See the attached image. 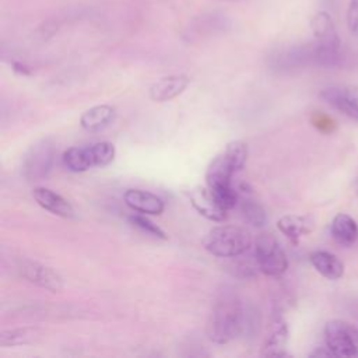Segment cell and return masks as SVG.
Instances as JSON below:
<instances>
[{
    "label": "cell",
    "mask_w": 358,
    "mask_h": 358,
    "mask_svg": "<svg viewBox=\"0 0 358 358\" xmlns=\"http://www.w3.org/2000/svg\"><path fill=\"white\" fill-rule=\"evenodd\" d=\"M245 327L247 312L243 302L232 294L220 297L207 320L209 339L217 344H225L241 336Z\"/></svg>",
    "instance_id": "1"
},
{
    "label": "cell",
    "mask_w": 358,
    "mask_h": 358,
    "mask_svg": "<svg viewBox=\"0 0 358 358\" xmlns=\"http://www.w3.org/2000/svg\"><path fill=\"white\" fill-rule=\"evenodd\" d=\"M203 244L206 251L217 258H238L251 248L252 236L243 227L221 225L209 232Z\"/></svg>",
    "instance_id": "2"
},
{
    "label": "cell",
    "mask_w": 358,
    "mask_h": 358,
    "mask_svg": "<svg viewBox=\"0 0 358 358\" xmlns=\"http://www.w3.org/2000/svg\"><path fill=\"white\" fill-rule=\"evenodd\" d=\"M255 257L259 270L269 277H282L288 269V259L273 234H261L255 241Z\"/></svg>",
    "instance_id": "3"
},
{
    "label": "cell",
    "mask_w": 358,
    "mask_h": 358,
    "mask_svg": "<svg viewBox=\"0 0 358 358\" xmlns=\"http://www.w3.org/2000/svg\"><path fill=\"white\" fill-rule=\"evenodd\" d=\"M325 344L333 357H358V327L344 320H330L325 326Z\"/></svg>",
    "instance_id": "4"
},
{
    "label": "cell",
    "mask_w": 358,
    "mask_h": 358,
    "mask_svg": "<svg viewBox=\"0 0 358 358\" xmlns=\"http://www.w3.org/2000/svg\"><path fill=\"white\" fill-rule=\"evenodd\" d=\"M269 65L273 70L280 73H290L308 66H315V42L275 51L269 58Z\"/></svg>",
    "instance_id": "5"
},
{
    "label": "cell",
    "mask_w": 358,
    "mask_h": 358,
    "mask_svg": "<svg viewBox=\"0 0 358 358\" xmlns=\"http://www.w3.org/2000/svg\"><path fill=\"white\" fill-rule=\"evenodd\" d=\"M55 161V146L49 140L35 143L24 157L23 172L30 181H41L49 175Z\"/></svg>",
    "instance_id": "6"
},
{
    "label": "cell",
    "mask_w": 358,
    "mask_h": 358,
    "mask_svg": "<svg viewBox=\"0 0 358 358\" xmlns=\"http://www.w3.org/2000/svg\"><path fill=\"white\" fill-rule=\"evenodd\" d=\"M19 272L26 280L48 291L59 293L63 288L62 276L52 268H48L40 262L22 259L19 262Z\"/></svg>",
    "instance_id": "7"
},
{
    "label": "cell",
    "mask_w": 358,
    "mask_h": 358,
    "mask_svg": "<svg viewBox=\"0 0 358 358\" xmlns=\"http://www.w3.org/2000/svg\"><path fill=\"white\" fill-rule=\"evenodd\" d=\"M320 97L332 108L354 121H358V88L357 87H329Z\"/></svg>",
    "instance_id": "8"
},
{
    "label": "cell",
    "mask_w": 358,
    "mask_h": 358,
    "mask_svg": "<svg viewBox=\"0 0 358 358\" xmlns=\"http://www.w3.org/2000/svg\"><path fill=\"white\" fill-rule=\"evenodd\" d=\"M190 203L195 210L210 221L221 222L227 218L228 210H225L207 188H196L190 192Z\"/></svg>",
    "instance_id": "9"
},
{
    "label": "cell",
    "mask_w": 358,
    "mask_h": 358,
    "mask_svg": "<svg viewBox=\"0 0 358 358\" xmlns=\"http://www.w3.org/2000/svg\"><path fill=\"white\" fill-rule=\"evenodd\" d=\"M124 200L129 209L140 214L160 215L164 209V200L157 195L140 189H128L124 195Z\"/></svg>",
    "instance_id": "10"
},
{
    "label": "cell",
    "mask_w": 358,
    "mask_h": 358,
    "mask_svg": "<svg viewBox=\"0 0 358 358\" xmlns=\"http://www.w3.org/2000/svg\"><path fill=\"white\" fill-rule=\"evenodd\" d=\"M190 79L185 74L167 76L150 87V98L156 102H167L181 95L189 86Z\"/></svg>",
    "instance_id": "11"
},
{
    "label": "cell",
    "mask_w": 358,
    "mask_h": 358,
    "mask_svg": "<svg viewBox=\"0 0 358 358\" xmlns=\"http://www.w3.org/2000/svg\"><path fill=\"white\" fill-rule=\"evenodd\" d=\"M34 199L42 209L48 210L49 213H52L58 217L73 218L76 215L72 203L67 199H65L63 196H60L59 193H56L51 189L35 188L34 189Z\"/></svg>",
    "instance_id": "12"
},
{
    "label": "cell",
    "mask_w": 358,
    "mask_h": 358,
    "mask_svg": "<svg viewBox=\"0 0 358 358\" xmlns=\"http://www.w3.org/2000/svg\"><path fill=\"white\" fill-rule=\"evenodd\" d=\"M277 227L291 243L298 244L302 236L311 234L315 229V218L312 215L288 214L279 220Z\"/></svg>",
    "instance_id": "13"
},
{
    "label": "cell",
    "mask_w": 358,
    "mask_h": 358,
    "mask_svg": "<svg viewBox=\"0 0 358 358\" xmlns=\"http://www.w3.org/2000/svg\"><path fill=\"white\" fill-rule=\"evenodd\" d=\"M309 262L314 269L330 282L340 280L344 276V263L327 251H315L309 255Z\"/></svg>",
    "instance_id": "14"
},
{
    "label": "cell",
    "mask_w": 358,
    "mask_h": 358,
    "mask_svg": "<svg viewBox=\"0 0 358 358\" xmlns=\"http://www.w3.org/2000/svg\"><path fill=\"white\" fill-rule=\"evenodd\" d=\"M330 234L339 245L351 247L358 238V224L350 214L339 213L332 220Z\"/></svg>",
    "instance_id": "15"
},
{
    "label": "cell",
    "mask_w": 358,
    "mask_h": 358,
    "mask_svg": "<svg viewBox=\"0 0 358 358\" xmlns=\"http://www.w3.org/2000/svg\"><path fill=\"white\" fill-rule=\"evenodd\" d=\"M311 29L315 37V41L323 45L341 47L334 22L327 12H318L311 19Z\"/></svg>",
    "instance_id": "16"
},
{
    "label": "cell",
    "mask_w": 358,
    "mask_h": 358,
    "mask_svg": "<svg viewBox=\"0 0 358 358\" xmlns=\"http://www.w3.org/2000/svg\"><path fill=\"white\" fill-rule=\"evenodd\" d=\"M288 344V325L284 319H277L263 344V355L286 357Z\"/></svg>",
    "instance_id": "17"
},
{
    "label": "cell",
    "mask_w": 358,
    "mask_h": 358,
    "mask_svg": "<svg viewBox=\"0 0 358 358\" xmlns=\"http://www.w3.org/2000/svg\"><path fill=\"white\" fill-rule=\"evenodd\" d=\"M115 116V108L111 105H97L86 111L80 117V125L88 132H97L108 127Z\"/></svg>",
    "instance_id": "18"
},
{
    "label": "cell",
    "mask_w": 358,
    "mask_h": 358,
    "mask_svg": "<svg viewBox=\"0 0 358 358\" xmlns=\"http://www.w3.org/2000/svg\"><path fill=\"white\" fill-rule=\"evenodd\" d=\"M227 29H229V20L225 15L218 12L203 15L195 19L192 24V31L197 35H213L224 33Z\"/></svg>",
    "instance_id": "19"
},
{
    "label": "cell",
    "mask_w": 358,
    "mask_h": 358,
    "mask_svg": "<svg viewBox=\"0 0 358 358\" xmlns=\"http://www.w3.org/2000/svg\"><path fill=\"white\" fill-rule=\"evenodd\" d=\"M63 164L72 172H86L94 168L88 146L86 147H70L63 153Z\"/></svg>",
    "instance_id": "20"
},
{
    "label": "cell",
    "mask_w": 358,
    "mask_h": 358,
    "mask_svg": "<svg viewBox=\"0 0 358 358\" xmlns=\"http://www.w3.org/2000/svg\"><path fill=\"white\" fill-rule=\"evenodd\" d=\"M222 156L229 163V165L238 172L244 168L248 160V146L241 140L231 142L225 147Z\"/></svg>",
    "instance_id": "21"
},
{
    "label": "cell",
    "mask_w": 358,
    "mask_h": 358,
    "mask_svg": "<svg viewBox=\"0 0 358 358\" xmlns=\"http://www.w3.org/2000/svg\"><path fill=\"white\" fill-rule=\"evenodd\" d=\"M241 213L244 218L254 227H263L268 221L263 206L254 197H244L241 200Z\"/></svg>",
    "instance_id": "22"
},
{
    "label": "cell",
    "mask_w": 358,
    "mask_h": 358,
    "mask_svg": "<svg viewBox=\"0 0 358 358\" xmlns=\"http://www.w3.org/2000/svg\"><path fill=\"white\" fill-rule=\"evenodd\" d=\"M91 161L94 167H106L115 158V147L112 143L99 142L88 146Z\"/></svg>",
    "instance_id": "23"
},
{
    "label": "cell",
    "mask_w": 358,
    "mask_h": 358,
    "mask_svg": "<svg viewBox=\"0 0 358 358\" xmlns=\"http://www.w3.org/2000/svg\"><path fill=\"white\" fill-rule=\"evenodd\" d=\"M34 337V330L29 329V327H23V329H12V330H6L0 336V345L2 347H13V345H19V344H26L29 341H31Z\"/></svg>",
    "instance_id": "24"
},
{
    "label": "cell",
    "mask_w": 358,
    "mask_h": 358,
    "mask_svg": "<svg viewBox=\"0 0 358 358\" xmlns=\"http://www.w3.org/2000/svg\"><path fill=\"white\" fill-rule=\"evenodd\" d=\"M129 221L132 225H135L136 228H139L140 231L152 235V236H156V238H160V240H167V235L165 232L157 227L154 222H152L146 215L143 214H132L129 217Z\"/></svg>",
    "instance_id": "25"
},
{
    "label": "cell",
    "mask_w": 358,
    "mask_h": 358,
    "mask_svg": "<svg viewBox=\"0 0 358 358\" xmlns=\"http://www.w3.org/2000/svg\"><path fill=\"white\" fill-rule=\"evenodd\" d=\"M347 27L351 35L358 38V0H350L347 8Z\"/></svg>",
    "instance_id": "26"
},
{
    "label": "cell",
    "mask_w": 358,
    "mask_h": 358,
    "mask_svg": "<svg viewBox=\"0 0 358 358\" xmlns=\"http://www.w3.org/2000/svg\"><path fill=\"white\" fill-rule=\"evenodd\" d=\"M312 122L323 133H332L336 129V122L333 121V117L325 113H316Z\"/></svg>",
    "instance_id": "27"
},
{
    "label": "cell",
    "mask_w": 358,
    "mask_h": 358,
    "mask_svg": "<svg viewBox=\"0 0 358 358\" xmlns=\"http://www.w3.org/2000/svg\"><path fill=\"white\" fill-rule=\"evenodd\" d=\"M56 31H58V23H56V22H47V23H44V24L38 29V33L42 35V38L51 37V35H54Z\"/></svg>",
    "instance_id": "28"
},
{
    "label": "cell",
    "mask_w": 358,
    "mask_h": 358,
    "mask_svg": "<svg viewBox=\"0 0 358 358\" xmlns=\"http://www.w3.org/2000/svg\"><path fill=\"white\" fill-rule=\"evenodd\" d=\"M309 357H322V358H329V357H333L332 351L325 345V347H320L318 350H315L314 352H311Z\"/></svg>",
    "instance_id": "29"
},
{
    "label": "cell",
    "mask_w": 358,
    "mask_h": 358,
    "mask_svg": "<svg viewBox=\"0 0 358 358\" xmlns=\"http://www.w3.org/2000/svg\"><path fill=\"white\" fill-rule=\"evenodd\" d=\"M15 70L22 73V74H29L30 73V69L26 65H23V63H16L15 65Z\"/></svg>",
    "instance_id": "30"
},
{
    "label": "cell",
    "mask_w": 358,
    "mask_h": 358,
    "mask_svg": "<svg viewBox=\"0 0 358 358\" xmlns=\"http://www.w3.org/2000/svg\"><path fill=\"white\" fill-rule=\"evenodd\" d=\"M355 312H357V314H354V315L358 318V308H357V311H355Z\"/></svg>",
    "instance_id": "31"
}]
</instances>
